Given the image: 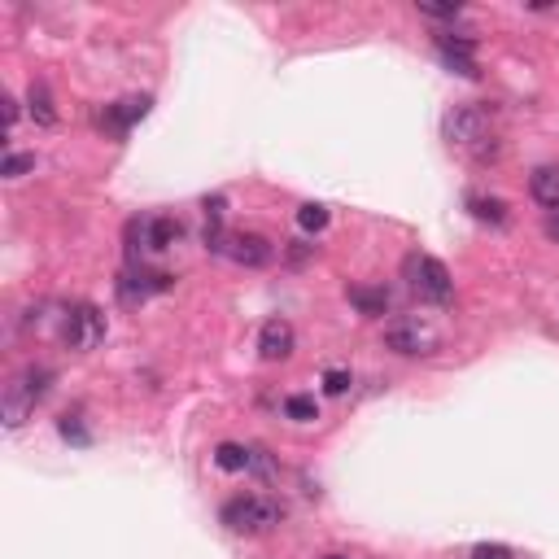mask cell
Segmentation results:
<instances>
[{
  "instance_id": "6da1fadb",
  "label": "cell",
  "mask_w": 559,
  "mask_h": 559,
  "mask_svg": "<svg viewBox=\"0 0 559 559\" xmlns=\"http://www.w3.org/2000/svg\"><path fill=\"white\" fill-rule=\"evenodd\" d=\"M402 276H407L411 293L420 297V302H433V306H446L450 297H455V280H450L446 263H437L433 254H411L407 263H402Z\"/></svg>"
},
{
  "instance_id": "7a4b0ae2",
  "label": "cell",
  "mask_w": 559,
  "mask_h": 559,
  "mask_svg": "<svg viewBox=\"0 0 559 559\" xmlns=\"http://www.w3.org/2000/svg\"><path fill=\"white\" fill-rule=\"evenodd\" d=\"M49 385H53L49 367H22V372L5 385V424L9 428L27 424V415L35 411V402L49 394Z\"/></svg>"
},
{
  "instance_id": "3957f363",
  "label": "cell",
  "mask_w": 559,
  "mask_h": 559,
  "mask_svg": "<svg viewBox=\"0 0 559 559\" xmlns=\"http://www.w3.org/2000/svg\"><path fill=\"white\" fill-rule=\"evenodd\" d=\"M280 503H271L263 494H245V498H232L228 507H223V525L232 533H267L280 525Z\"/></svg>"
},
{
  "instance_id": "277c9868",
  "label": "cell",
  "mask_w": 559,
  "mask_h": 559,
  "mask_svg": "<svg viewBox=\"0 0 559 559\" xmlns=\"http://www.w3.org/2000/svg\"><path fill=\"white\" fill-rule=\"evenodd\" d=\"M385 341H389V350H398V354H428V350H437L442 337H437V328L428 324V319L402 315L385 328Z\"/></svg>"
},
{
  "instance_id": "5b68a950",
  "label": "cell",
  "mask_w": 559,
  "mask_h": 559,
  "mask_svg": "<svg viewBox=\"0 0 559 559\" xmlns=\"http://www.w3.org/2000/svg\"><path fill=\"white\" fill-rule=\"evenodd\" d=\"M62 337H66L70 350H97L105 341V315L92 302H79L75 311H66Z\"/></svg>"
},
{
  "instance_id": "8992f818",
  "label": "cell",
  "mask_w": 559,
  "mask_h": 559,
  "mask_svg": "<svg viewBox=\"0 0 559 559\" xmlns=\"http://www.w3.org/2000/svg\"><path fill=\"white\" fill-rule=\"evenodd\" d=\"M446 136H450V145H459V149H472V145H481V140H490V110L463 105V110L450 114Z\"/></svg>"
},
{
  "instance_id": "52a82bcc",
  "label": "cell",
  "mask_w": 559,
  "mask_h": 559,
  "mask_svg": "<svg viewBox=\"0 0 559 559\" xmlns=\"http://www.w3.org/2000/svg\"><path fill=\"white\" fill-rule=\"evenodd\" d=\"M472 53H477V40L472 35H437V57L446 62V70H455L463 79H477L481 70L472 62Z\"/></svg>"
},
{
  "instance_id": "ba28073f",
  "label": "cell",
  "mask_w": 559,
  "mask_h": 559,
  "mask_svg": "<svg viewBox=\"0 0 559 559\" xmlns=\"http://www.w3.org/2000/svg\"><path fill=\"white\" fill-rule=\"evenodd\" d=\"M219 254H228L232 263H241V267H267L271 258H276V249H271V241H267V236L241 232V236H228Z\"/></svg>"
},
{
  "instance_id": "9c48e42d",
  "label": "cell",
  "mask_w": 559,
  "mask_h": 559,
  "mask_svg": "<svg viewBox=\"0 0 559 559\" xmlns=\"http://www.w3.org/2000/svg\"><path fill=\"white\" fill-rule=\"evenodd\" d=\"M293 346H297V332L289 319H267L263 332H258V350H263L267 363H284L293 354Z\"/></svg>"
},
{
  "instance_id": "30bf717a",
  "label": "cell",
  "mask_w": 559,
  "mask_h": 559,
  "mask_svg": "<svg viewBox=\"0 0 559 559\" xmlns=\"http://www.w3.org/2000/svg\"><path fill=\"white\" fill-rule=\"evenodd\" d=\"M171 276L166 271H127L123 280H118V297H123L127 306H136V302H145L149 293H166L171 289Z\"/></svg>"
},
{
  "instance_id": "8fae6325",
  "label": "cell",
  "mask_w": 559,
  "mask_h": 559,
  "mask_svg": "<svg viewBox=\"0 0 559 559\" xmlns=\"http://www.w3.org/2000/svg\"><path fill=\"white\" fill-rule=\"evenodd\" d=\"M149 97H127V101H118V105H110V110L101 114V127H110L114 136H127L132 132V123H140V118L149 114Z\"/></svg>"
},
{
  "instance_id": "7c38bea8",
  "label": "cell",
  "mask_w": 559,
  "mask_h": 559,
  "mask_svg": "<svg viewBox=\"0 0 559 559\" xmlns=\"http://www.w3.org/2000/svg\"><path fill=\"white\" fill-rule=\"evenodd\" d=\"M132 236H140V249H171L180 241V223L175 219H145V223H132Z\"/></svg>"
},
{
  "instance_id": "4fadbf2b",
  "label": "cell",
  "mask_w": 559,
  "mask_h": 559,
  "mask_svg": "<svg viewBox=\"0 0 559 559\" xmlns=\"http://www.w3.org/2000/svg\"><path fill=\"white\" fill-rule=\"evenodd\" d=\"M529 193L538 206L559 210V166H538V171L529 175Z\"/></svg>"
},
{
  "instance_id": "5bb4252c",
  "label": "cell",
  "mask_w": 559,
  "mask_h": 559,
  "mask_svg": "<svg viewBox=\"0 0 559 559\" xmlns=\"http://www.w3.org/2000/svg\"><path fill=\"white\" fill-rule=\"evenodd\" d=\"M350 302L359 306L363 315H385L389 311V293L385 289H363V284H350Z\"/></svg>"
},
{
  "instance_id": "9a60e30c",
  "label": "cell",
  "mask_w": 559,
  "mask_h": 559,
  "mask_svg": "<svg viewBox=\"0 0 559 559\" xmlns=\"http://www.w3.org/2000/svg\"><path fill=\"white\" fill-rule=\"evenodd\" d=\"M214 463H219L223 472H245L249 468V450L236 446V442H219L214 446Z\"/></svg>"
},
{
  "instance_id": "2e32d148",
  "label": "cell",
  "mask_w": 559,
  "mask_h": 559,
  "mask_svg": "<svg viewBox=\"0 0 559 559\" xmlns=\"http://www.w3.org/2000/svg\"><path fill=\"white\" fill-rule=\"evenodd\" d=\"M284 415L297 420V424H306V420H319V407H315L311 394H289L284 398Z\"/></svg>"
},
{
  "instance_id": "e0dca14e",
  "label": "cell",
  "mask_w": 559,
  "mask_h": 559,
  "mask_svg": "<svg viewBox=\"0 0 559 559\" xmlns=\"http://www.w3.org/2000/svg\"><path fill=\"white\" fill-rule=\"evenodd\" d=\"M31 114L40 118L44 127H53V123H57V110H53V101H49V88H44V83H31Z\"/></svg>"
},
{
  "instance_id": "ac0fdd59",
  "label": "cell",
  "mask_w": 559,
  "mask_h": 559,
  "mask_svg": "<svg viewBox=\"0 0 559 559\" xmlns=\"http://www.w3.org/2000/svg\"><path fill=\"white\" fill-rule=\"evenodd\" d=\"M468 206H472V214H477L481 223H503L507 219V206L498 197H472Z\"/></svg>"
},
{
  "instance_id": "d6986e66",
  "label": "cell",
  "mask_w": 559,
  "mask_h": 559,
  "mask_svg": "<svg viewBox=\"0 0 559 559\" xmlns=\"http://www.w3.org/2000/svg\"><path fill=\"white\" fill-rule=\"evenodd\" d=\"M297 223H302L306 232H319V228H328V206H319V201H306V206L297 210Z\"/></svg>"
},
{
  "instance_id": "ffe728a7",
  "label": "cell",
  "mask_w": 559,
  "mask_h": 559,
  "mask_svg": "<svg viewBox=\"0 0 559 559\" xmlns=\"http://www.w3.org/2000/svg\"><path fill=\"white\" fill-rule=\"evenodd\" d=\"M35 171V153H9L5 162H0V175H9V180H18V175Z\"/></svg>"
},
{
  "instance_id": "44dd1931",
  "label": "cell",
  "mask_w": 559,
  "mask_h": 559,
  "mask_svg": "<svg viewBox=\"0 0 559 559\" xmlns=\"http://www.w3.org/2000/svg\"><path fill=\"white\" fill-rule=\"evenodd\" d=\"M350 385H354V380H350V372H341V367H332V372H324V394L341 398Z\"/></svg>"
},
{
  "instance_id": "7402d4cb",
  "label": "cell",
  "mask_w": 559,
  "mask_h": 559,
  "mask_svg": "<svg viewBox=\"0 0 559 559\" xmlns=\"http://www.w3.org/2000/svg\"><path fill=\"white\" fill-rule=\"evenodd\" d=\"M472 559H516V555H511V546H503V542H477L472 546Z\"/></svg>"
},
{
  "instance_id": "603a6c76",
  "label": "cell",
  "mask_w": 559,
  "mask_h": 559,
  "mask_svg": "<svg viewBox=\"0 0 559 559\" xmlns=\"http://www.w3.org/2000/svg\"><path fill=\"white\" fill-rule=\"evenodd\" d=\"M420 14H424V18H459V0H455V5H437V0H420Z\"/></svg>"
},
{
  "instance_id": "cb8c5ba5",
  "label": "cell",
  "mask_w": 559,
  "mask_h": 559,
  "mask_svg": "<svg viewBox=\"0 0 559 559\" xmlns=\"http://www.w3.org/2000/svg\"><path fill=\"white\" fill-rule=\"evenodd\" d=\"M62 437H70V442H79V446H88V433H83L79 420H70V415L62 420Z\"/></svg>"
},
{
  "instance_id": "d4e9b609",
  "label": "cell",
  "mask_w": 559,
  "mask_h": 559,
  "mask_svg": "<svg viewBox=\"0 0 559 559\" xmlns=\"http://www.w3.org/2000/svg\"><path fill=\"white\" fill-rule=\"evenodd\" d=\"M14 123H18V101L5 97V127H14Z\"/></svg>"
},
{
  "instance_id": "484cf974",
  "label": "cell",
  "mask_w": 559,
  "mask_h": 559,
  "mask_svg": "<svg viewBox=\"0 0 559 559\" xmlns=\"http://www.w3.org/2000/svg\"><path fill=\"white\" fill-rule=\"evenodd\" d=\"M546 236H551V241H559V210H551V219H546Z\"/></svg>"
},
{
  "instance_id": "4316f807",
  "label": "cell",
  "mask_w": 559,
  "mask_h": 559,
  "mask_svg": "<svg viewBox=\"0 0 559 559\" xmlns=\"http://www.w3.org/2000/svg\"><path fill=\"white\" fill-rule=\"evenodd\" d=\"M319 559H346V555H319Z\"/></svg>"
}]
</instances>
